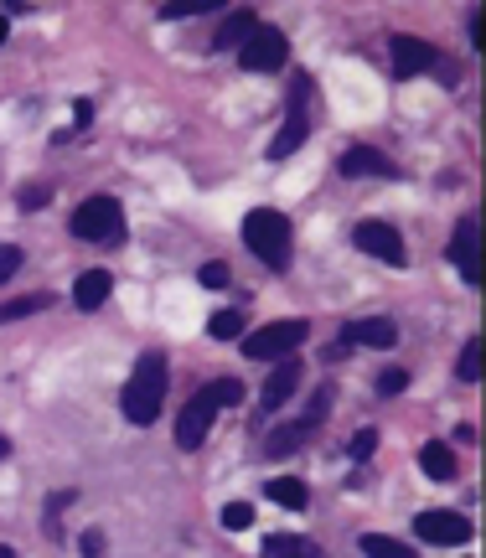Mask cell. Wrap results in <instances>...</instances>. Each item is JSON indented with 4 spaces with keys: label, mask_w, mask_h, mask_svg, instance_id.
Listing matches in <instances>:
<instances>
[{
    "label": "cell",
    "mask_w": 486,
    "mask_h": 558,
    "mask_svg": "<svg viewBox=\"0 0 486 558\" xmlns=\"http://www.w3.org/2000/svg\"><path fill=\"white\" fill-rule=\"evenodd\" d=\"M161 403H166V352H140L125 388H119V409L135 429H145L161 419Z\"/></svg>",
    "instance_id": "6da1fadb"
},
{
    "label": "cell",
    "mask_w": 486,
    "mask_h": 558,
    "mask_svg": "<svg viewBox=\"0 0 486 558\" xmlns=\"http://www.w3.org/2000/svg\"><path fill=\"white\" fill-rule=\"evenodd\" d=\"M243 243H249L269 269H285L290 264V217L275 207H254L243 217Z\"/></svg>",
    "instance_id": "7a4b0ae2"
},
{
    "label": "cell",
    "mask_w": 486,
    "mask_h": 558,
    "mask_svg": "<svg viewBox=\"0 0 486 558\" xmlns=\"http://www.w3.org/2000/svg\"><path fill=\"white\" fill-rule=\"evenodd\" d=\"M311 336V326L306 321H269V326H259V331H243V357L249 362H285V357H295L300 352V341Z\"/></svg>",
    "instance_id": "3957f363"
},
{
    "label": "cell",
    "mask_w": 486,
    "mask_h": 558,
    "mask_svg": "<svg viewBox=\"0 0 486 558\" xmlns=\"http://www.w3.org/2000/svg\"><path fill=\"white\" fill-rule=\"evenodd\" d=\"M68 228L83 243H114L119 233H125V212H119L114 197H88V202H78V212H73Z\"/></svg>",
    "instance_id": "277c9868"
},
{
    "label": "cell",
    "mask_w": 486,
    "mask_h": 558,
    "mask_svg": "<svg viewBox=\"0 0 486 558\" xmlns=\"http://www.w3.org/2000/svg\"><path fill=\"white\" fill-rule=\"evenodd\" d=\"M285 62H290V42H285L280 26H259L254 37L238 47V68L243 73H280Z\"/></svg>",
    "instance_id": "5b68a950"
},
{
    "label": "cell",
    "mask_w": 486,
    "mask_h": 558,
    "mask_svg": "<svg viewBox=\"0 0 486 558\" xmlns=\"http://www.w3.org/2000/svg\"><path fill=\"white\" fill-rule=\"evenodd\" d=\"M352 243L362 248L368 259H383V264H393V269H404L409 264V254H404V238H399V228L393 223H357V233H352Z\"/></svg>",
    "instance_id": "8992f818"
},
{
    "label": "cell",
    "mask_w": 486,
    "mask_h": 558,
    "mask_svg": "<svg viewBox=\"0 0 486 558\" xmlns=\"http://www.w3.org/2000/svg\"><path fill=\"white\" fill-rule=\"evenodd\" d=\"M212 419H218V398H212V393L202 388V393L187 403V409L176 414V450H197V445L207 440Z\"/></svg>",
    "instance_id": "52a82bcc"
},
{
    "label": "cell",
    "mask_w": 486,
    "mask_h": 558,
    "mask_svg": "<svg viewBox=\"0 0 486 558\" xmlns=\"http://www.w3.org/2000/svg\"><path fill=\"white\" fill-rule=\"evenodd\" d=\"M337 176H352V181H393V176H399V166H393L383 150H373V145H352V150L337 155Z\"/></svg>",
    "instance_id": "ba28073f"
},
{
    "label": "cell",
    "mask_w": 486,
    "mask_h": 558,
    "mask_svg": "<svg viewBox=\"0 0 486 558\" xmlns=\"http://www.w3.org/2000/svg\"><path fill=\"white\" fill-rule=\"evenodd\" d=\"M414 533H419L424 543H440V548H450V543H471V517L435 507V512H419V517H414Z\"/></svg>",
    "instance_id": "9c48e42d"
},
{
    "label": "cell",
    "mask_w": 486,
    "mask_h": 558,
    "mask_svg": "<svg viewBox=\"0 0 486 558\" xmlns=\"http://www.w3.org/2000/svg\"><path fill=\"white\" fill-rule=\"evenodd\" d=\"M388 62H393V73H399V78H419V73H430L440 62V52L430 42H419V37H393L388 42Z\"/></svg>",
    "instance_id": "30bf717a"
},
{
    "label": "cell",
    "mask_w": 486,
    "mask_h": 558,
    "mask_svg": "<svg viewBox=\"0 0 486 558\" xmlns=\"http://www.w3.org/2000/svg\"><path fill=\"white\" fill-rule=\"evenodd\" d=\"M342 341H347V347H378V352H388V347H399V326H393L388 316H368V321L342 326Z\"/></svg>",
    "instance_id": "8fae6325"
},
{
    "label": "cell",
    "mask_w": 486,
    "mask_h": 558,
    "mask_svg": "<svg viewBox=\"0 0 486 558\" xmlns=\"http://www.w3.org/2000/svg\"><path fill=\"white\" fill-rule=\"evenodd\" d=\"M295 393H300V357H285L275 372H269V383H264V393H259V409L275 414L280 403H290Z\"/></svg>",
    "instance_id": "7c38bea8"
},
{
    "label": "cell",
    "mask_w": 486,
    "mask_h": 558,
    "mask_svg": "<svg viewBox=\"0 0 486 558\" xmlns=\"http://www.w3.org/2000/svg\"><path fill=\"white\" fill-rule=\"evenodd\" d=\"M450 264L466 274V285H476L481 279V264H476V217H461L450 233Z\"/></svg>",
    "instance_id": "4fadbf2b"
},
{
    "label": "cell",
    "mask_w": 486,
    "mask_h": 558,
    "mask_svg": "<svg viewBox=\"0 0 486 558\" xmlns=\"http://www.w3.org/2000/svg\"><path fill=\"white\" fill-rule=\"evenodd\" d=\"M259 31V16L254 11H228L223 21H218V37H212V52H238L243 42H249Z\"/></svg>",
    "instance_id": "5bb4252c"
},
{
    "label": "cell",
    "mask_w": 486,
    "mask_h": 558,
    "mask_svg": "<svg viewBox=\"0 0 486 558\" xmlns=\"http://www.w3.org/2000/svg\"><path fill=\"white\" fill-rule=\"evenodd\" d=\"M306 440H311V424L306 419H290V424H280V429L264 434V455L269 460H285V455H295Z\"/></svg>",
    "instance_id": "9a60e30c"
},
{
    "label": "cell",
    "mask_w": 486,
    "mask_h": 558,
    "mask_svg": "<svg viewBox=\"0 0 486 558\" xmlns=\"http://www.w3.org/2000/svg\"><path fill=\"white\" fill-rule=\"evenodd\" d=\"M109 290H114L109 269H83L78 285H73V305H78V310H99V305L109 300Z\"/></svg>",
    "instance_id": "2e32d148"
},
{
    "label": "cell",
    "mask_w": 486,
    "mask_h": 558,
    "mask_svg": "<svg viewBox=\"0 0 486 558\" xmlns=\"http://www.w3.org/2000/svg\"><path fill=\"white\" fill-rule=\"evenodd\" d=\"M306 140H311V124H306V114H290V119L280 124V135L269 140V161H285V155H295Z\"/></svg>",
    "instance_id": "e0dca14e"
},
{
    "label": "cell",
    "mask_w": 486,
    "mask_h": 558,
    "mask_svg": "<svg viewBox=\"0 0 486 558\" xmlns=\"http://www.w3.org/2000/svg\"><path fill=\"white\" fill-rule=\"evenodd\" d=\"M264 496H269V502H280V507H290V512H300V507L311 502V486L300 481V476H275V481L264 486Z\"/></svg>",
    "instance_id": "ac0fdd59"
},
{
    "label": "cell",
    "mask_w": 486,
    "mask_h": 558,
    "mask_svg": "<svg viewBox=\"0 0 486 558\" xmlns=\"http://www.w3.org/2000/svg\"><path fill=\"white\" fill-rule=\"evenodd\" d=\"M264 558H326V553H321V543H311V538L275 533V538H264Z\"/></svg>",
    "instance_id": "d6986e66"
},
{
    "label": "cell",
    "mask_w": 486,
    "mask_h": 558,
    "mask_svg": "<svg viewBox=\"0 0 486 558\" xmlns=\"http://www.w3.org/2000/svg\"><path fill=\"white\" fill-rule=\"evenodd\" d=\"M419 471L430 476V481H455V455H450V445H424L419 450Z\"/></svg>",
    "instance_id": "ffe728a7"
},
{
    "label": "cell",
    "mask_w": 486,
    "mask_h": 558,
    "mask_svg": "<svg viewBox=\"0 0 486 558\" xmlns=\"http://www.w3.org/2000/svg\"><path fill=\"white\" fill-rule=\"evenodd\" d=\"M362 553H368V558H419L409 543H399V538H383V533H368V538H362Z\"/></svg>",
    "instance_id": "44dd1931"
},
{
    "label": "cell",
    "mask_w": 486,
    "mask_h": 558,
    "mask_svg": "<svg viewBox=\"0 0 486 558\" xmlns=\"http://www.w3.org/2000/svg\"><path fill=\"white\" fill-rule=\"evenodd\" d=\"M52 305V295H21V300H6V305H0V326H6V321H21V316H37V310H47Z\"/></svg>",
    "instance_id": "7402d4cb"
},
{
    "label": "cell",
    "mask_w": 486,
    "mask_h": 558,
    "mask_svg": "<svg viewBox=\"0 0 486 558\" xmlns=\"http://www.w3.org/2000/svg\"><path fill=\"white\" fill-rule=\"evenodd\" d=\"M223 0H171V6H161V21H192L202 11H218Z\"/></svg>",
    "instance_id": "603a6c76"
},
{
    "label": "cell",
    "mask_w": 486,
    "mask_h": 558,
    "mask_svg": "<svg viewBox=\"0 0 486 558\" xmlns=\"http://www.w3.org/2000/svg\"><path fill=\"white\" fill-rule=\"evenodd\" d=\"M207 336H212V341H233V336H243V310H218V316L207 321Z\"/></svg>",
    "instance_id": "cb8c5ba5"
},
{
    "label": "cell",
    "mask_w": 486,
    "mask_h": 558,
    "mask_svg": "<svg viewBox=\"0 0 486 558\" xmlns=\"http://www.w3.org/2000/svg\"><path fill=\"white\" fill-rule=\"evenodd\" d=\"M409 388V372L404 367H388V372H378V378H373V393L378 398H399Z\"/></svg>",
    "instance_id": "d4e9b609"
},
{
    "label": "cell",
    "mask_w": 486,
    "mask_h": 558,
    "mask_svg": "<svg viewBox=\"0 0 486 558\" xmlns=\"http://www.w3.org/2000/svg\"><path fill=\"white\" fill-rule=\"evenodd\" d=\"M212 398H218V409H233V403H243V383L238 378H212V383H202Z\"/></svg>",
    "instance_id": "484cf974"
},
{
    "label": "cell",
    "mask_w": 486,
    "mask_h": 558,
    "mask_svg": "<svg viewBox=\"0 0 486 558\" xmlns=\"http://www.w3.org/2000/svg\"><path fill=\"white\" fill-rule=\"evenodd\" d=\"M455 378H461V383H476V378H481V341H476V336L466 341L461 362H455Z\"/></svg>",
    "instance_id": "4316f807"
},
{
    "label": "cell",
    "mask_w": 486,
    "mask_h": 558,
    "mask_svg": "<svg viewBox=\"0 0 486 558\" xmlns=\"http://www.w3.org/2000/svg\"><path fill=\"white\" fill-rule=\"evenodd\" d=\"M223 527H228V533L254 527V507H249V502H228V507H223Z\"/></svg>",
    "instance_id": "83f0119b"
},
{
    "label": "cell",
    "mask_w": 486,
    "mask_h": 558,
    "mask_svg": "<svg viewBox=\"0 0 486 558\" xmlns=\"http://www.w3.org/2000/svg\"><path fill=\"white\" fill-rule=\"evenodd\" d=\"M52 202V186L47 181H32V186H21V212H42Z\"/></svg>",
    "instance_id": "f1b7e54d"
},
{
    "label": "cell",
    "mask_w": 486,
    "mask_h": 558,
    "mask_svg": "<svg viewBox=\"0 0 486 558\" xmlns=\"http://www.w3.org/2000/svg\"><path fill=\"white\" fill-rule=\"evenodd\" d=\"M21 259H26V254H21L16 243H0V285H6V279L21 269Z\"/></svg>",
    "instance_id": "f546056e"
},
{
    "label": "cell",
    "mask_w": 486,
    "mask_h": 558,
    "mask_svg": "<svg viewBox=\"0 0 486 558\" xmlns=\"http://www.w3.org/2000/svg\"><path fill=\"white\" fill-rule=\"evenodd\" d=\"M373 445H378V429H357V434H352V460H368Z\"/></svg>",
    "instance_id": "4dcf8cb0"
},
{
    "label": "cell",
    "mask_w": 486,
    "mask_h": 558,
    "mask_svg": "<svg viewBox=\"0 0 486 558\" xmlns=\"http://www.w3.org/2000/svg\"><path fill=\"white\" fill-rule=\"evenodd\" d=\"M197 279H202L207 290H223V285H228V264H202V274H197Z\"/></svg>",
    "instance_id": "1f68e13d"
},
{
    "label": "cell",
    "mask_w": 486,
    "mask_h": 558,
    "mask_svg": "<svg viewBox=\"0 0 486 558\" xmlns=\"http://www.w3.org/2000/svg\"><path fill=\"white\" fill-rule=\"evenodd\" d=\"M88 124H94V99H78V104H73V135L88 130Z\"/></svg>",
    "instance_id": "d6a6232c"
},
{
    "label": "cell",
    "mask_w": 486,
    "mask_h": 558,
    "mask_svg": "<svg viewBox=\"0 0 486 558\" xmlns=\"http://www.w3.org/2000/svg\"><path fill=\"white\" fill-rule=\"evenodd\" d=\"M78 548H83V558H104V533H83Z\"/></svg>",
    "instance_id": "836d02e7"
},
{
    "label": "cell",
    "mask_w": 486,
    "mask_h": 558,
    "mask_svg": "<svg viewBox=\"0 0 486 558\" xmlns=\"http://www.w3.org/2000/svg\"><path fill=\"white\" fill-rule=\"evenodd\" d=\"M481 42H486V16L476 11V16H471V47L481 52Z\"/></svg>",
    "instance_id": "e575fe53"
},
{
    "label": "cell",
    "mask_w": 486,
    "mask_h": 558,
    "mask_svg": "<svg viewBox=\"0 0 486 558\" xmlns=\"http://www.w3.org/2000/svg\"><path fill=\"white\" fill-rule=\"evenodd\" d=\"M347 352H352V347H347V341H342V336H337V347H326V352H321V362H342V357H347Z\"/></svg>",
    "instance_id": "d590c367"
},
{
    "label": "cell",
    "mask_w": 486,
    "mask_h": 558,
    "mask_svg": "<svg viewBox=\"0 0 486 558\" xmlns=\"http://www.w3.org/2000/svg\"><path fill=\"white\" fill-rule=\"evenodd\" d=\"M6 37H11V16H0V47H6Z\"/></svg>",
    "instance_id": "8d00e7d4"
},
{
    "label": "cell",
    "mask_w": 486,
    "mask_h": 558,
    "mask_svg": "<svg viewBox=\"0 0 486 558\" xmlns=\"http://www.w3.org/2000/svg\"><path fill=\"white\" fill-rule=\"evenodd\" d=\"M11 455V440H6V434H0V460H6Z\"/></svg>",
    "instance_id": "74e56055"
},
{
    "label": "cell",
    "mask_w": 486,
    "mask_h": 558,
    "mask_svg": "<svg viewBox=\"0 0 486 558\" xmlns=\"http://www.w3.org/2000/svg\"><path fill=\"white\" fill-rule=\"evenodd\" d=\"M0 558H16V553H11V548H6V543H0Z\"/></svg>",
    "instance_id": "f35d334b"
}]
</instances>
